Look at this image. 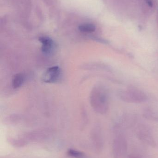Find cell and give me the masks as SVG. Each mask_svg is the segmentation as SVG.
<instances>
[{
  "label": "cell",
  "instance_id": "6da1fadb",
  "mask_svg": "<svg viewBox=\"0 0 158 158\" xmlns=\"http://www.w3.org/2000/svg\"><path fill=\"white\" fill-rule=\"evenodd\" d=\"M121 100L130 103H141L145 102L147 96L143 91L136 89L121 90L118 93Z\"/></svg>",
  "mask_w": 158,
  "mask_h": 158
},
{
  "label": "cell",
  "instance_id": "7a4b0ae2",
  "mask_svg": "<svg viewBox=\"0 0 158 158\" xmlns=\"http://www.w3.org/2000/svg\"><path fill=\"white\" fill-rule=\"evenodd\" d=\"M128 144L125 137L122 135L116 136L113 143V153L115 158H124L127 153Z\"/></svg>",
  "mask_w": 158,
  "mask_h": 158
},
{
  "label": "cell",
  "instance_id": "3957f363",
  "mask_svg": "<svg viewBox=\"0 0 158 158\" xmlns=\"http://www.w3.org/2000/svg\"><path fill=\"white\" fill-rule=\"evenodd\" d=\"M94 96L96 108L98 112L105 113L109 108L107 94L104 89L96 90Z\"/></svg>",
  "mask_w": 158,
  "mask_h": 158
},
{
  "label": "cell",
  "instance_id": "277c9868",
  "mask_svg": "<svg viewBox=\"0 0 158 158\" xmlns=\"http://www.w3.org/2000/svg\"><path fill=\"white\" fill-rule=\"evenodd\" d=\"M137 136L144 143L152 147H156V143L149 130L144 126L138 127L137 131Z\"/></svg>",
  "mask_w": 158,
  "mask_h": 158
},
{
  "label": "cell",
  "instance_id": "5b68a950",
  "mask_svg": "<svg viewBox=\"0 0 158 158\" xmlns=\"http://www.w3.org/2000/svg\"><path fill=\"white\" fill-rule=\"evenodd\" d=\"M60 71L58 66L52 67L47 69L44 76V81L47 83L54 82L58 80Z\"/></svg>",
  "mask_w": 158,
  "mask_h": 158
},
{
  "label": "cell",
  "instance_id": "8992f818",
  "mask_svg": "<svg viewBox=\"0 0 158 158\" xmlns=\"http://www.w3.org/2000/svg\"><path fill=\"white\" fill-rule=\"evenodd\" d=\"M40 42L42 44V51L45 53H50L53 49L54 42L49 37H41L39 39Z\"/></svg>",
  "mask_w": 158,
  "mask_h": 158
},
{
  "label": "cell",
  "instance_id": "52a82bcc",
  "mask_svg": "<svg viewBox=\"0 0 158 158\" xmlns=\"http://www.w3.org/2000/svg\"><path fill=\"white\" fill-rule=\"evenodd\" d=\"M79 29L81 32L90 33L94 32L96 30V27L92 24L84 23L79 26Z\"/></svg>",
  "mask_w": 158,
  "mask_h": 158
},
{
  "label": "cell",
  "instance_id": "ba28073f",
  "mask_svg": "<svg viewBox=\"0 0 158 158\" xmlns=\"http://www.w3.org/2000/svg\"><path fill=\"white\" fill-rule=\"evenodd\" d=\"M24 81V76L22 74H17L15 75L13 80V86L17 88L21 86Z\"/></svg>",
  "mask_w": 158,
  "mask_h": 158
},
{
  "label": "cell",
  "instance_id": "9c48e42d",
  "mask_svg": "<svg viewBox=\"0 0 158 158\" xmlns=\"http://www.w3.org/2000/svg\"><path fill=\"white\" fill-rule=\"evenodd\" d=\"M67 154L70 156L76 158H83L84 156V154L82 152L72 149H68Z\"/></svg>",
  "mask_w": 158,
  "mask_h": 158
},
{
  "label": "cell",
  "instance_id": "30bf717a",
  "mask_svg": "<svg viewBox=\"0 0 158 158\" xmlns=\"http://www.w3.org/2000/svg\"><path fill=\"white\" fill-rule=\"evenodd\" d=\"M128 158H143L142 157L140 156H138V155H135V154H132V155H130L128 157Z\"/></svg>",
  "mask_w": 158,
  "mask_h": 158
},
{
  "label": "cell",
  "instance_id": "8fae6325",
  "mask_svg": "<svg viewBox=\"0 0 158 158\" xmlns=\"http://www.w3.org/2000/svg\"><path fill=\"white\" fill-rule=\"evenodd\" d=\"M147 3L150 6H152V5H153L152 2L150 0H147Z\"/></svg>",
  "mask_w": 158,
  "mask_h": 158
}]
</instances>
